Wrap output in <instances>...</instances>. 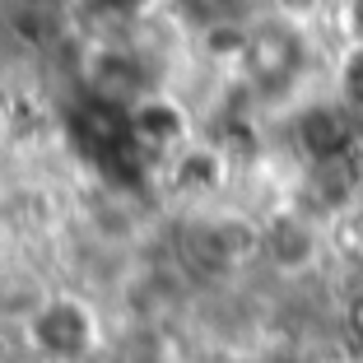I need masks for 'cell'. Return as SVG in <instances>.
I'll return each mask as SVG.
<instances>
[{"mask_svg": "<svg viewBox=\"0 0 363 363\" xmlns=\"http://www.w3.org/2000/svg\"><path fill=\"white\" fill-rule=\"evenodd\" d=\"M191 257L205 261L214 270H228V266H242V261H257L261 257V228L247 224V219H210V224L196 228L191 238Z\"/></svg>", "mask_w": 363, "mask_h": 363, "instance_id": "1", "label": "cell"}, {"mask_svg": "<svg viewBox=\"0 0 363 363\" xmlns=\"http://www.w3.org/2000/svg\"><path fill=\"white\" fill-rule=\"evenodd\" d=\"M33 340L43 345L47 354H56V359H75V354L89 350V340H94V326H89V312L79 308V303H65V298H52L38 317H33Z\"/></svg>", "mask_w": 363, "mask_h": 363, "instance_id": "2", "label": "cell"}, {"mask_svg": "<svg viewBox=\"0 0 363 363\" xmlns=\"http://www.w3.org/2000/svg\"><path fill=\"white\" fill-rule=\"evenodd\" d=\"M321 252V233L298 219V214H279L261 228V257L279 270H308Z\"/></svg>", "mask_w": 363, "mask_h": 363, "instance_id": "3", "label": "cell"}, {"mask_svg": "<svg viewBox=\"0 0 363 363\" xmlns=\"http://www.w3.org/2000/svg\"><path fill=\"white\" fill-rule=\"evenodd\" d=\"M242 56L252 61V79L257 84H284L294 75V65H298V38L294 28H257L247 33L242 43Z\"/></svg>", "mask_w": 363, "mask_h": 363, "instance_id": "4", "label": "cell"}, {"mask_svg": "<svg viewBox=\"0 0 363 363\" xmlns=\"http://www.w3.org/2000/svg\"><path fill=\"white\" fill-rule=\"evenodd\" d=\"M52 303V289L33 270H0V321L33 326V317Z\"/></svg>", "mask_w": 363, "mask_h": 363, "instance_id": "5", "label": "cell"}, {"mask_svg": "<svg viewBox=\"0 0 363 363\" xmlns=\"http://www.w3.org/2000/svg\"><path fill=\"white\" fill-rule=\"evenodd\" d=\"M112 363H172V345L154 321H135L112 340Z\"/></svg>", "mask_w": 363, "mask_h": 363, "instance_id": "6", "label": "cell"}, {"mask_svg": "<svg viewBox=\"0 0 363 363\" xmlns=\"http://www.w3.org/2000/svg\"><path fill=\"white\" fill-rule=\"evenodd\" d=\"M275 5H279V14H289V19H308L321 0H275Z\"/></svg>", "mask_w": 363, "mask_h": 363, "instance_id": "7", "label": "cell"}, {"mask_svg": "<svg viewBox=\"0 0 363 363\" xmlns=\"http://www.w3.org/2000/svg\"><path fill=\"white\" fill-rule=\"evenodd\" d=\"M359 242H363V228H359Z\"/></svg>", "mask_w": 363, "mask_h": 363, "instance_id": "8", "label": "cell"}]
</instances>
